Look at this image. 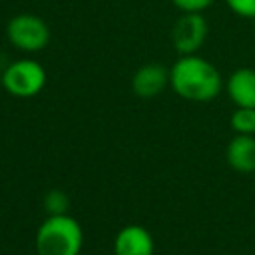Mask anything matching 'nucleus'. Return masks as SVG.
I'll list each match as a JSON object with an SVG mask.
<instances>
[{"mask_svg":"<svg viewBox=\"0 0 255 255\" xmlns=\"http://www.w3.org/2000/svg\"><path fill=\"white\" fill-rule=\"evenodd\" d=\"M227 8L239 18H255V0H223Z\"/></svg>","mask_w":255,"mask_h":255,"instance_id":"nucleus-12","label":"nucleus"},{"mask_svg":"<svg viewBox=\"0 0 255 255\" xmlns=\"http://www.w3.org/2000/svg\"><path fill=\"white\" fill-rule=\"evenodd\" d=\"M207 20L199 12H185L177 18L171 30V42L179 56L197 54L207 40Z\"/></svg>","mask_w":255,"mask_h":255,"instance_id":"nucleus-5","label":"nucleus"},{"mask_svg":"<svg viewBox=\"0 0 255 255\" xmlns=\"http://www.w3.org/2000/svg\"><path fill=\"white\" fill-rule=\"evenodd\" d=\"M229 126L239 135H255V108H235Z\"/></svg>","mask_w":255,"mask_h":255,"instance_id":"nucleus-10","label":"nucleus"},{"mask_svg":"<svg viewBox=\"0 0 255 255\" xmlns=\"http://www.w3.org/2000/svg\"><path fill=\"white\" fill-rule=\"evenodd\" d=\"M46 70L34 58H18L12 60L2 70V90H6L12 98H34L46 86Z\"/></svg>","mask_w":255,"mask_h":255,"instance_id":"nucleus-3","label":"nucleus"},{"mask_svg":"<svg viewBox=\"0 0 255 255\" xmlns=\"http://www.w3.org/2000/svg\"><path fill=\"white\" fill-rule=\"evenodd\" d=\"M155 243L143 225H126L114 237V255H153Z\"/></svg>","mask_w":255,"mask_h":255,"instance_id":"nucleus-7","label":"nucleus"},{"mask_svg":"<svg viewBox=\"0 0 255 255\" xmlns=\"http://www.w3.org/2000/svg\"><path fill=\"white\" fill-rule=\"evenodd\" d=\"M6 38L18 52L36 54L48 46L50 28L40 16H36L32 12H20L8 20Z\"/></svg>","mask_w":255,"mask_h":255,"instance_id":"nucleus-4","label":"nucleus"},{"mask_svg":"<svg viewBox=\"0 0 255 255\" xmlns=\"http://www.w3.org/2000/svg\"><path fill=\"white\" fill-rule=\"evenodd\" d=\"M167 86H169V70L157 62L139 66L131 76V92L141 100L157 98Z\"/></svg>","mask_w":255,"mask_h":255,"instance_id":"nucleus-6","label":"nucleus"},{"mask_svg":"<svg viewBox=\"0 0 255 255\" xmlns=\"http://www.w3.org/2000/svg\"><path fill=\"white\" fill-rule=\"evenodd\" d=\"M0 90H2V70H0Z\"/></svg>","mask_w":255,"mask_h":255,"instance_id":"nucleus-14","label":"nucleus"},{"mask_svg":"<svg viewBox=\"0 0 255 255\" xmlns=\"http://www.w3.org/2000/svg\"><path fill=\"white\" fill-rule=\"evenodd\" d=\"M84 245V231L76 217L46 215L38 225L34 247L38 255H80Z\"/></svg>","mask_w":255,"mask_h":255,"instance_id":"nucleus-2","label":"nucleus"},{"mask_svg":"<svg viewBox=\"0 0 255 255\" xmlns=\"http://www.w3.org/2000/svg\"><path fill=\"white\" fill-rule=\"evenodd\" d=\"M42 205L48 215H66L70 209V197L62 189H50V191H46Z\"/></svg>","mask_w":255,"mask_h":255,"instance_id":"nucleus-11","label":"nucleus"},{"mask_svg":"<svg viewBox=\"0 0 255 255\" xmlns=\"http://www.w3.org/2000/svg\"><path fill=\"white\" fill-rule=\"evenodd\" d=\"M227 98L235 108H255V70L237 68L223 84Z\"/></svg>","mask_w":255,"mask_h":255,"instance_id":"nucleus-8","label":"nucleus"},{"mask_svg":"<svg viewBox=\"0 0 255 255\" xmlns=\"http://www.w3.org/2000/svg\"><path fill=\"white\" fill-rule=\"evenodd\" d=\"M225 161L237 173L255 171V135L235 133L225 147Z\"/></svg>","mask_w":255,"mask_h":255,"instance_id":"nucleus-9","label":"nucleus"},{"mask_svg":"<svg viewBox=\"0 0 255 255\" xmlns=\"http://www.w3.org/2000/svg\"><path fill=\"white\" fill-rule=\"evenodd\" d=\"M171 4L181 14H185V12H199V14H203V10L213 6L215 0H171Z\"/></svg>","mask_w":255,"mask_h":255,"instance_id":"nucleus-13","label":"nucleus"},{"mask_svg":"<svg viewBox=\"0 0 255 255\" xmlns=\"http://www.w3.org/2000/svg\"><path fill=\"white\" fill-rule=\"evenodd\" d=\"M223 84L219 70L199 54L179 56L169 68V88L187 102H211L221 94Z\"/></svg>","mask_w":255,"mask_h":255,"instance_id":"nucleus-1","label":"nucleus"},{"mask_svg":"<svg viewBox=\"0 0 255 255\" xmlns=\"http://www.w3.org/2000/svg\"><path fill=\"white\" fill-rule=\"evenodd\" d=\"M36 255H38V253H36Z\"/></svg>","mask_w":255,"mask_h":255,"instance_id":"nucleus-15","label":"nucleus"}]
</instances>
